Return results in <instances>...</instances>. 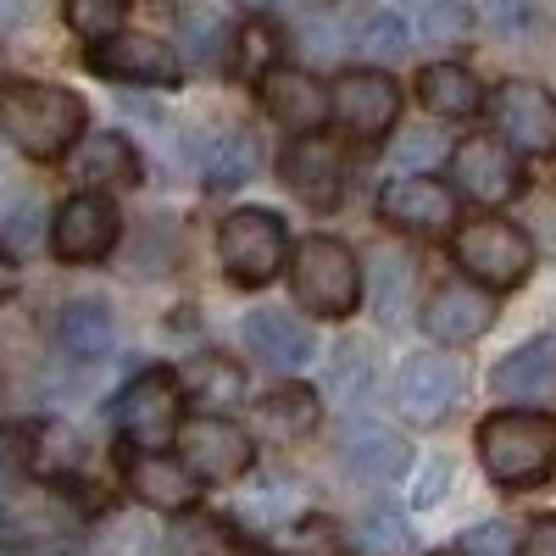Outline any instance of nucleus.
Segmentation results:
<instances>
[{
	"mask_svg": "<svg viewBox=\"0 0 556 556\" xmlns=\"http://www.w3.org/2000/svg\"><path fill=\"white\" fill-rule=\"evenodd\" d=\"M128 490L146 501V506H156V513H190L195 506V495H201V479L184 468L178 456H134L128 462Z\"/></svg>",
	"mask_w": 556,
	"mask_h": 556,
	"instance_id": "aec40b11",
	"label": "nucleus"
},
{
	"mask_svg": "<svg viewBox=\"0 0 556 556\" xmlns=\"http://www.w3.org/2000/svg\"><path fill=\"white\" fill-rule=\"evenodd\" d=\"M379 217L390 228H401V235L429 240V235H445V228L456 223V195L429 173H401L379 190Z\"/></svg>",
	"mask_w": 556,
	"mask_h": 556,
	"instance_id": "9b49d317",
	"label": "nucleus"
},
{
	"mask_svg": "<svg viewBox=\"0 0 556 556\" xmlns=\"http://www.w3.org/2000/svg\"><path fill=\"white\" fill-rule=\"evenodd\" d=\"M334 117L356 139H379L401 117V84L379 67H351L334 78Z\"/></svg>",
	"mask_w": 556,
	"mask_h": 556,
	"instance_id": "4468645a",
	"label": "nucleus"
},
{
	"mask_svg": "<svg viewBox=\"0 0 556 556\" xmlns=\"http://www.w3.org/2000/svg\"><path fill=\"white\" fill-rule=\"evenodd\" d=\"M123 17H128L123 0H73V7H67V28L78 39H89V45H112Z\"/></svg>",
	"mask_w": 556,
	"mask_h": 556,
	"instance_id": "2f4dec72",
	"label": "nucleus"
},
{
	"mask_svg": "<svg viewBox=\"0 0 556 556\" xmlns=\"http://www.w3.org/2000/svg\"><path fill=\"white\" fill-rule=\"evenodd\" d=\"M445 495V462H429V473L417 479V490H412V506H434Z\"/></svg>",
	"mask_w": 556,
	"mask_h": 556,
	"instance_id": "ea45409f",
	"label": "nucleus"
},
{
	"mask_svg": "<svg viewBox=\"0 0 556 556\" xmlns=\"http://www.w3.org/2000/svg\"><path fill=\"white\" fill-rule=\"evenodd\" d=\"M451 178H456V190L468 201H479V206H506L523 190L518 151L501 146V139H490V134H479V139H468V146L451 151Z\"/></svg>",
	"mask_w": 556,
	"mask_h": 556,
	"instance_id": "9d476101",
	"label": "nucleus"
},
{
	"mask_svg": "<svg viewBox=\"0 0 556 556\" xmlns=\"http://www.w3.org/2000/svg\"><path fill=\"white\" fill-rule=\"evenodd\" d=\"M434 156H440V139H434V134H424V139H401V146H395V162H406V167H412V162H424V167H429Z\"/></svg>",
	"mask_w": 556,
	"mask_h": 556,
	"instance_id": "a19ab883",
	"label": "nucleus"
},
{
	"mask_svg": "<svg viewBox=\"0 0 556 556\" xmlns=\"http://www.w3.org/2000/svg\"><path fill=\"white\" fill-rule=\"evenodd\" d=\"M235 39H240V23L223 7H184L178 12V51L195 67H217L228 51H235Z\"/></svg>",
	"mask_w": 556,
	"mask_h": 556,
	"instance_id": "393cba45",
	"label": "nucleus"
},
{
	"mask_svg": "<svg viewBox=\"0 0 556 556\" xmlns=\"http://www.w3.org/2000/svg\"><path fill=\"white\" fill-rule=\"evenodd\" d=\"M462 395V367L440 351H424V356H406L401 374H395V406L406 424H440V417L456 406Z\"/></svg>",
	"mask_w": 556,
	"mask_h": 556,
	"instance_id": "ddd939ff",
	"label": "nucleus"
},
{
	"mask_svg": "<svg viewBox=\"0 0 556 556\" xmlns=\"http://www.w3.org/2000/svg\"><path fill=\"white\" fill-rule=\"evenodd\" d=\"M451 256H456L462 273H468V285H479V290H518L523 278L534 273L529 235H523V228H513V223H501V217L456 228Z\"/></svg>",
	"mask_w": 556,
	"mask_h": 556,
	"instance_id": "423d86ee",
	"label": "nucleus"
},
{
	"mask_svg": "<svg viewBox=\"0 0 556 556\" xmlns=\"http://www.w3.org/2000/svg\"><path fill=\"white\" fill-rule=\"evenodd\" d=\"M285 184H290V195H301L317 212L340 206V195H345V156L334 151V139H323V134L295 139V146L285 151Z\"/></svg>",
	"mask_w": 556,
	"mask_h": 556,
	"instance_id": "a211bd4d",
	"label": "nucleus"
},
{
	"mask_svg": "<svg viewBox=\"0 0 556 556\" xmlns=\"http://www.w3.org/2000/svg\"><path fill=\"white\" fill-rule=\"evenodd\" d=\"M262 106H267L273 123H285L290 134L312 139L323 123L334 117V89L317 84L306 67H285V62H278V67L262 78Z\"/></svg>",
	"mask_w": 556,
	"mask_h": 556,
	"instance_id": "2eb2a0df",
	"label": "nucleus"
},
{
	"mask_svg": "<svg viewBox=\"0 0 556 556\" xmlns=\"http://www.w3.org/2000/svg\"><path fill=\"white\" fill-rule=\"evenodd\" d=\"M551 384H556V340L518 345L513 356H501L495 374H490V390L501 401H540Z\"/></svg>",
	"mask_w": 556,
	"mask_h": 556,
	"instance_id": "5701e85b",
	"label": "nucleus"
},
{
	"mask_svg": "<svg viewBox=\"0 0 556 556\" xmlns=\"http://www.w3.org/2000/svg\"><path fill=\"white\" fill-rule=\"evenodd\" d=\"M251 424L262 440L273 445H290V440H306L317 424H323V401L306 390V384H285V390H273L251 406Z\"/></svg>",
	"mask_w": 556,
	"mask_h": 556,
	"instance_id": "4be33fe9",
	"label": "nucleus"
},
{
	"mask_svg": "<svg viewBox=\"0 0 556 556\" xmlns=\"http://www.w3.org/2000/svg\"><path fill=\"white\" fill-rule=\"evenodd\" d=\"M217 256L228 267V278L245 290H262L273 285L278 273H285V262L295 256L290 251V235L285 223H278L267 206H245V212H228L223 228H217Z\"/></svg>",
	"mask_w": 556,
	"mask_h": 556,
	"instance_id": "39448f33",
	"label": "nucleus"
},
{
	"mask_svg": "<svg viewBox=\"0 0 556 556\" xmlns=\"http://www.w3.org/2000/svg\"><path fill=\"white\" fill-rule=\"evenodd\" d=\"M490 117H495L501 146H513V151H523V156L556 151V101L545 96L540 84H529V78L501 84L495 101H490Z\"/></svg>",
	"mask_w": 556,
	"mask_h": 556,
	"instance_id": "1a4fd4ad",
	"label": "nucleus"
},
{
	"mask_svg": "<svg viewBox=\"0 0 556 556\" xmlns=\"http://www.w3.org/2000/svg\"><path fill=\"white\" fill-rule=\"evenodd\" d=\"M117 434L139 451V456H167V445H178L184 434V390L173 374H139L123 395H117Z\"/></svg>",
	"mask_w": 556,
	"mask_h": 556,
	"instance_id": "0eeeda50",
	"label": "nucleus"
},
{
	"mask_svg": "<svg viewBox=\"0 0 556 556\" xmlns=\"http://www.w3.org/2000/svg\"><path fill=\"white\" fill-rule=\"evenodd\" d=\"M490 323H495V295L468 285V278H451V285H440L424 301V329L440 345H468V340H479L490 329Z\"/></svg>",
	"mask_w": 556,
	"mask_h": 556,
	"instance_id": "f3484780",
	"label": "nucleus"
},
{
	"mask_svg": "<svg viewBox=\"0 0 556 556\" xmlns=\"http://www.w3.org/2000/svg\"><path fill=\"white\" fill-rule=\"evenodd\" d=\"M429 556H462V551H429Z\"/></svg>",
	"mask_w": 556,
	"mask_h": 556,
	"instance_id": "37998d69",
	"label": "nucleus"
},
{
	"mask_svg": "<svg viewBox=\"0 0 556 556\" xmlns=\"http://www.w3.org/2000/svg\"><path fill=\"white\" fill-rule=\"evenodd\" d=\"M178 462L190 468L201 484H235L251 473V434L235 424V417H190L178 434Z\"/></svg>",
	"mask_w": 556,
	"mask_h": 556,
	"instance_id": "6e6552de",
	"label": "nucleus"
},
{
	"mask_svg": "<svg viewBox=\"0 0 556 556\" xmlns=\"http://www.w3.org/2000/svg\"><path fill=\"white\" fill-rule=\"evenodd\" d=\"M278 551H285V556H340V529H334L329 518L285 523V534H278Z\"/></svg>",
	"mask_w": 556,
	"mask_h": 556,
	"instance_id": "473e14b6",
	"label": "nucleus"
},
{
	"mask_svg": "<svg viewBox=\"0 0 556 556\" xmlns=\"http://www.w3.org/2000/svg\"><path fill=\"white\" fill-rule=\"evenodd\" d=\"M0 134L34 162H56L84 146V101L62 84L7 78L0 84Z\"/></svg>",
	"mask_w": 556,
	"mask_h": 556,
	"instance_id": "f03ea898",
	"label": "nucleus"
},
{
	"mask_svg": "<svg viewBox=\"0 0 556 556\" xmlns=\"http://www.w3.org/2000/svg\"><path fill=\"white\" fill-rule=\"evenodd\" d=\"M39 228H45V223H39V206L23 201V206L12 212V223H7V256H12V262H28V256L39 251Z\"/></svg>",
	"mask_w": 556,
	"mask_h": 556,
	"instance_id": "e433bc0d",
	"label": "nucleus"
},
{
	"mask_svg": "<svg viewBox=\"0 0 556 556\" xmlns=\"http://www.w3.org/2000/svg\"><path fill=\"white\" fill-rule=\"evenodd\" d=\"M285 513H295V484L285 490L278 479H267L262 490L245 495V518H251V523H273V518H285Z\"/></svg>",
	"mask_w": 556,
	"mask_h": 556,
	"instance_id": "4c0bfd02",
	"label": "nucleus"
},
{
	"mask_svg": "<svg viewBox=\"0 0 556 556\" xmlns=\"http://www.w3.org/2000/svg\"><path fill=\"white\" fill-rule=\"evenodd\" d=\"M523 556H556V518H534V529L523 540Z\"/></svg>",
	"mask_w": 556,
	"mask_h": 556,
	"instance_id": "79ce46f5",
	"label": "nucleus"
},
{
	"mask_svg": "<svg viewBox=\"0 0 556 556\" xmlns=\"http://www.w3.org/2000/svg\"><path fill=\"white\" fill-rule=\"evenodd\" d=\"M468 28H473V12L456 7V0H429V7L417 12V34H424V45H456Z\"/></svg>",
	"mask_w": 556,
	"mask_h": 556,
	"instance_id": "72a5a7b5",
	"label": "nucleus"
},
{
	"mask_svg": "<svg viewBox=\"0 0 556 556\" xmlns=\"http://www.w3.org/2000/svg\"><path fill=\"white\" fill-rule=\"evenodd\" d=\"M256 167H262V146H256L251 128H245V134H240V128L217 134L212 146H206V156H201V173H206L212 190H235V184L256 178Z\"/></svg>",
	"mask_w": 556,
	"mask_h": 556,
	"instance_id": "cd10ccee",
	"label": "nucleus"
},
{
	"mask_svg": "<svg viewBox=\"0 0 556 556\" xmlns=\"http://www.w3.org/2000/svg\"><path fill=\"white\" fill-rule=\"evenodd\" d=\"M273 23L267 17H245L240 23V39H235V56H240V73H251V78H267L278 62H273Z\"/></svg>",
	"mask_w": 556,
	"mask_h": 556,
	"instance_id": "f704fd0d",
	"label": "nucleus"
},
{
	"mask_svg": "<svg viewBox=\"0 0 556 556\" xmlns=\"http://www.w3.org/2000/svg\"><path fill=\"white\" fill-rule=\"evenodd\" d=\"M479 462L506 490H534L556 473V412L506 406L479 424Z\"/></svg>",
	"mask_w": 556,
	"mask_h": 556,
	"instance_id": "7ed1b4c3",
	"label": "nucleus"
},
{
	"mask_svg": "<svg viewBox=\"0 0 556 556\" xmlns=\"http://www.w3.org/2000/svg\"><path fill=\"white\" fill-rule=\"evenodd\" d=\"M73 173L84 184V195H101V190L139 184V156L123 134H84V146L73 151Z\"/></svg>",
	"mask_w": 556,
	"mask_h": 556,
	"instance_id": "412c9836",
	"label": "nucleus"
},
{
	"mask_svg": "<svg viewBox=\"0 0 556 556\" xmlns=\"http://www.w3.org/2000/svg\"><path fill=\"white\" fill-rule=\"evenodd\" d=\"M290 290H295V306L312 317H329V323L351 317L362 301V267H356L351 245L334 235L301 240L290 256Z\"/></svg>",
	"mask_w": 556,
	"mask_h": 556,
	"instance_id": "20e7f679",
	"label": "nucleus"
},
{
	"mask_svg": "<svg viewBox=\"0 0 556 556\" xmlns=\"http://www.w3.org/2000/svg\"><path fill=\"white\" fill-rule=\"evenodd\" d=\"M401 545H406V523H401V513L379 506V513H367V518H362V551H367V556H395Z\"/></svg>",
	"mask_w": 556,
	"mask_h": 556,
	"instance_id": "c9c22d12",
	"label": "nucleus"
},
{
	"mask_svg": "<svg viewBox=\"0 0 556 556\" xmlns=\"http://www.w3.org/2000/svg\"><path fill=\"white\" fill-rule=\"evenodd\" d=\"M351 45H356L362 56H374V62H401L412 51V28H406L401 12L379 7V12H362L351 23Z\"/></svg>",
	"mask_w": 556,
	"mask_h": 556,
	"instance_id": "7c9ffc66",
	"label": "nucleus"
},
{
	"mask_svg": "<svg viewBox=\"0 0 556 556\" xmlns=\"http://www.w3.org/2000/svg\"><path fill=\"white\" fill-rule=\"evenodd\" d=\"M178 384H190L201 406H235V401L245 395V367L228 362V356H217V351H206V356H195L190 367H184Z\"/></svg>",
	"mask_w": 556,
	"mask_h": 556,
	"instance_id": "c756f323",
	"label": "nucleus"
},
{
	"mask_svg": "<svg viewBox=\"0 0 556 556\" xmlns=\"http://www.w3.org/2000/svg\"><path fill=\"white\" fill-rule=\"evenodd\" d=\"M34 429H0V556H78L84 506L28 468Z\"/></svg>",
	"mask_w": 556,
	"mask_h": 556,
	"instance_id": "f257e3e1",
	"label": "nucleus"
},
{
	"mask_svg": "<svg viewBox=\"0 0 556 556\" xmlns=\"http://www.w3.org/2000/svg\"><path fill=\"white\" fill-rule=\"evenodd\" d=\"M56 345H62V356H73V362L106 356V351H112V312H106L101 301H73V306H62V317H56Z\"/></svg>",
	"mask_w": 556,
	"mask_h": 556,
	"instance_id": "bb28decb",
	"label": "nucleus"
},
{
	"mask_svg": "<svg viewBox=\"0 0 556 556\" xmlns=\"http://www.w3.org/2000/svg\"><path fill=\"white\" fill-rule=\"evenodd\" d=\"M123 235V217L106 195H67L51 217V245L62 262H101Z\"/></svg>",
	"mask_w": 556,
	"mask_h": 556,
	"instance_id": "f8f14e48",
	"label": "nucleus"
},
{
	"mask_svg": "<svg viewBox=\"0 0 556 556\" xmlns=\"http://www.w3.org/2000/svg\"><path fill=\"white\" fill-rule=\"evenodd\" d=\"M417 101H424L434 117H473L484 106V89L462 62H429L424 73H417Z\"/></svg>",
	"mask_w": 556,
	"mask_h": 556,
	"instance_id": "b1692460",
	"label": "nucleus"
},
{
	"mask_svg": "<svg viewBox=\"0 0 556 556\" xmlns=\"http://www.w3.org/2000/svg\"><path fill=\"white\" fill-rule=\"evenodd\" d=\"M406 440L395 434V429H384V424H356L351 429V440H345V462H351V473H362V479H374V484H384V479H395L401 468H406Z\"/></svg>",
	"mask_w": 556,
	"mask_h": 556,
	"instance_id": "a878e982",
	"label": "nucleus"
},
{
	"mask_svg": "<svg viewBox=\"0 0 556 556\" xmlns=\"http://www.w3.org/2000/svg\"><path fill=\"white\" fill-rule=\"evenodd\" d=\"M89 73L117 78V84H151V89H173L178 84V56L173 45L146 39V34H117L112 45L89 51Z\"/></svg>",
	"mask_w": 556,
	"mask_h": 556,
	"instance_id": "dca6fc26",
	"label": "nucleus"
},
{
	"mask_svg": "<svg viewBox=\"0 0 556 556\" xmlns=\"http://www.w3.org/2000/svg\"><path fill=\"white\" fill-rule=\"evenodd\" d=\"M162 556H240V534L212 513H184V518H173Z\"/></svg>",
	"mask_w": 556,
	"mask_h": 556,
	"instance_id": "c85d7f7f",
	"label": "nucleus"
},
{
	"mask_svg": "<svg viewBox=\"0 0 556 556\" xmlns=\"http://www.w3.org/2000/svg\"><path fill=\"white\" fill-rule=\"evenodd\" d=\"M462 556H523V551L513 545V529L506 523H479L462 540Z\"/></svg>",
	"mask_w": 556,
	"mask_h": 556,
	"instance_id": "58836bf2",
	"label": "nucleus"
},
{
	"mask_svg": "<svg viewBox=\"0 0 556 556\" xmlns=\"http://www.w3.org/2000/svg\"><path fill=\"white\" fill-rule=\"evenodd\" d=\"M245 351L262 367H273V374H295V367H306L317 356V340L295 312H251L245 317Z\"/></svg>",
	"mask_w": 556,
	"mask_h": 556,
	"instance_id": "6ab92c4d",
	"label": "nucleus"
}]
</instances>
